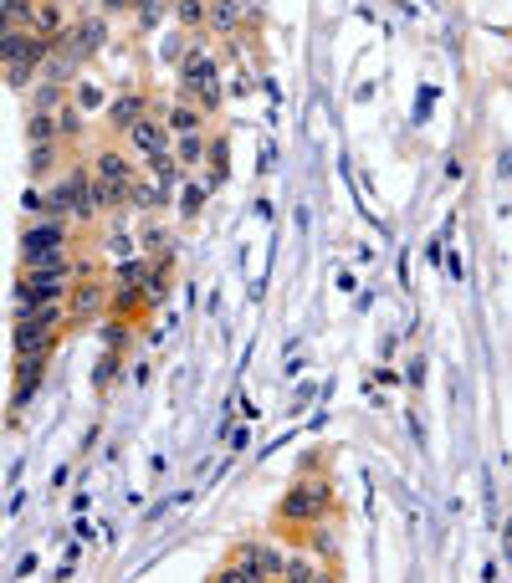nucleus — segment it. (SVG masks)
Segmentation results:
<instances>
[{
  "mask_svg": "<svg viewBox=\"0 0 512 583\" xmlns=\"http://www.w3.org/2000/svg\"><path fill=\"white\" fill-rule=\"evenodd\" d=\"M72 21H67V6L62 0H36V21H31V31L36 36H57V31H67Z\"/></svg>",
  "mask_w": 512,
  "mask_h": 583,
  "instance_id": "nucleus-21",
  "label": "nucleus"
},
{
  "mask_svg": "<svg viewBox=\"0 0 512 583\" xmlns=\"http://www.w3.org/2000/svg\"><path fill=\"white\" fill-rule=\"evenodd\" d=\"M67 103H72V82H47V77L36 82V93H31V113H62Z\"/></svg>",
  "mask_w": 512,
  "mask_h": 583,
  "instance_id": "nucleus-18",
  "label": "nucleus"
},
{
  "mask_svg": "<svg viewBox=\"0 0 512 583\" xmlns=\"http://www.w3.org/2000/svg\"><path fill=\"white\" fill-rule=\"evenodd\" d=\"M328 517H338V491H333V481L328 476H292V486L282 491V502H277V527L282 532H308V527H318V522H328Z\"/></svg>",
  "mask_w": 512,
  "mask_h": 583,
  "instance_id": "nucleus-1",
  "label": "nucleus"
},
{
  "mask_svg": "<svg viewBox=\"0 0 512 583\" xmlns=\"http://www.w3.org/2000/svg\"><path fill=\"white\" fill-rule=\"evenodd\" d=\"M164 200H169V190H159V179H154V174H139L134 185H128V195H123L128 210H159Z\"/></svg>",
  "mask_w": 512,
  "mask_h": 583,
  "instance_id": "nucleus-17",
  "label": "nucleus"
},
{
  "mask_svg": "<svg viewBox=\"0 0 512 583\" xmlns=\"http://www.w3.org/2000/svg\"><path fill=\"white\" fill-rule=\"evenodd\" d=\"M128 343H134V318H103V348L123 353Z\"/></svg>",
  "mask_w": 512,
  "mask_h": 583,
  "instance_id": "nucleus-26",
  "label": "nucleus"
},
{
  "mask_svg": "<svg viewBox=\"0 0 512 583\" xmlns=\"http://www.w3.org/2000/svg\"><path fill=\"white\" fill-rule=\"evenodd\" d=\"M82 108H108L103 93H98V87H88V82H82Z\"/></svg>",
  "mask_w": 512,
  "mask_h": 583,
  "instance_id": "nucleus-37",
  "label": "nucleus"
},
{
  "mask_svg": "<svg viewBox=\"0 0 512 583\" xmlns=\"http://www.w3.org/2000/svg\"><path fill=\"white\" fill-rule=\"evenodd\" d=\"M98 266L93 261H62V266H47V272H16V287H11V302H16V312H31V307H41V302H57V297H67L72 287H77V277H93Z\"/></svg>",
  "mask_w": 512,
  "mask_h": 583,
  "instance_id": "nucleus-2",
  "label": "nucleus"
},
{
  "mask_svg": "<svg viewBox=\"0 0 512 583\" xmlns=\"http://www.w3.org/2000/svg\"><path fill=\"white\" fill-rule=\"evenodd\" d=\"M11 348L16 353H57L62 348V333H47V328H36V323H26V318H16V328H11Z\"/></svg>",
  "mask_w": 512,
  "mask_h": 583,
  "instance_id": "nucleus-12",
  "label": "nucleus"
},
{
  "mask_svg": "<svg viewBox=\"0 0 512 583\" xmlns=\"http://www.w3.org/2000/svg\"><path fill=\"white\" fill-rule=\"evenodd\" d=\"M210 169H205V185L210 190H221L226 185V164H231V139L226 133H216V139H210V159H205Z\"/></svg>",
  "mask_w": 512,
  "mask_h": 583,
  "instance_id": "nucleus-23",
  "label": "nucleus"
},
{
  "mask_svg": "<svg viewBox=\"0 0 512 583\" xmlns=\"http://www.w3.org/2000/svg\"><path fill=\"white\" fill-rule=\"evenodd\" d=\"M57 128H62V139H67V144H72V139H77V133H82V113H77V108H72V103H67V108H62V113H57Z\"/></svg>",
  "mask_w": 512,
  "mask_h": 583,
  "instance_id": "nucleus-33",
  "label": "nucleus"
},
{
  "mask_svg": "<svg viewBox=\"0 0 512 583\" xmlns=\"http://www.w3.org/2000/svg\"><path fill=\"white\" fill-rule=\"evenodd\" d=\"M52 139H62L57 113H26V144H52Z\"/></svg>",
  "mask_w": 512,
  "mask_h": 583,
  "instance_id": "nucleus-24",
  "label": "nucleus"
},
{
  "mask_svg": "<svg viewBox=\"0 0 512 583\" xmlns=\"http://www.w3.org/2000/svg\"><path fill=\"white\" fill-rule=\"evenodd\" d=\"M323 578H338L323 558H287V568H282V583H323Z\"/></svg>",
  "mask_w": 512,
  "mask_h": 583,
  "instance_id": "nucleus-20",
  "label": "nucleus"
},
{
  "mask_svg": "<svg viewBox=\"0 0 512 583\" xmlns=\"http://www.w3.org/2000/svg\"><path fill=\"white\" fill-rule=\"evenodd\" d=\"M118 369H123V358L108 348V353H103V364H98V374H93V389L103 394V389H108V379H118Z\"/></svg>",
  "mask_w": 512,
  "mask_h": 583,
  "instance_id": "nucleus-32",
  "label": "nucleus"
},
{
  "mask_svg": "<svg viewBox=\"0 0 512 583\" xmlns=\"http://www.w3.org/2000/svg\"><path fill=\"white\" fill-rule=\"evenodd\" d=\"M88 164H93V174H103V179H108V185H113L118 195H128V185H134V179H139V164L128 159L118 144H103V149H98Z\"/></svg>",
  "mask_w": 512,
  "mask_h": 583,
  "instance_id": "nucleus-9",
  "label": "nucleus"
},
{
  "mask_svg": "<svg viewBox=\"0 0 512 583\" xmlns=\"http://www.w3.org/2000/svg\"><path fill=\"white\" fill-rule=\"evenodd\" d=\"M405 379H410V384H415V389H420V384H425V364H420V358H415V364H410V374H405Z\"/></svg>",
  "mask_w": 512,
  "mask_h": 583,
  "instance_id": "nucleus-38",
  "label": "nucleus"
},
{
  "mask_svg": "<svg viewBox=\"0 0 512 583\" xmlns=\"http://www.w3.org/2000/svg\"><path fill=\"white\" fill-rule=\"evenodd\" d=\"M77 220H36V226L21 231V272H47V266L72 261L67 241H72Z\"/></svg>",
  "mask_w": 512,
  "mask_h": 583,
  "instance_id": "nucleus-3",
  "label": "nucleus"
},
{
  "mask_svg": "<svg viewBox=\"0 0 512 583\" xmlns=\"http://www.w3.org/2000/svg\"><path fill=\"white\" fill-rule=\"evenodd\" d=\"M210 583H267L262 578V563H256V543H241L231 548V558L210 573Z\"/></svg>",
  "mask_w": 512,
  "mask_h": 583,
  "instance_id": "nucleus-10",
  "label": "nucleus"
},
{
  "mask_svg": "<svg viewBox=\"0 0 512 583\" xmlns=\"http://www.w3.org/2000/svg\"><path fill=\"white\" fill-rule=\"evenodd\" d=\"M175 159L195 174V169H205V159H210V139H205V128L200 133H175Z\"/></svg>",
  "mask_w": 512,
  "mask_h": 583,
  "instance_id": "nucleus-19",
  "label": "nucleus"
},
{
  "mask_svg": "<svg viewBox=\"0 0 512 583\" xmlns=\"http://www.w3.org/2000/svg\"><path fill=\"white\" fill-rule=\"evenodd\" d=\"M36 0H6V31H31Z\"/></svg>",
  "mask_w": 512,
  "mask_h": 583,
  "instance_id": "nucleus-30",
  "label": "nucleus"
},
{
  "mask_svg": "<svg viewBox=\"0 0 512 583\" xmlns=\"http://www.w3.org/2000/svg\"><path fill=\"white\" fill-rule=\"evenodd\" d=\"M134 6H139V0H98L103 16H134Z\"/></svg>",
  "mask_w": 512,
  "mask_h": 583,
  "instance_id": "nucleus-35",
  "label": "nucleus"
},
{
  "mask_svg": "<svg viewBox=\"0 0 512 583\" xmlns=\"http://www.w3.org/2000/svg\"><path fill=\"white\" fill-rule=\"evenodd\" d=\"M303 537H308V548H313V553H318V558H323V563H328L333 573H338V568H344V548H338V532H333V517H328V522H318V527H308Z\"/></svg>",
  "mask_w": 512,
  "mask_h": 583,
  "instance_id": "nucleus-14",
  "label": "nucleus"
},
{
  "mask_svg": "<svg viewBox=\"0 0 512 583\" xmlns=\"http://www.w3.org/2000/svg\"><path fill=\"white\" fill-rule=\"evenodd\" d=\"M180 82H221V62L205 52V41L185 47V57H180Z\"/></svg>",
  "mask_w": 512,
  "mask_h": 583,
  "instance_id": "nucleus-13",
  "label": "nucleus"
},
{
  "mask_svg": "<svg viewBox=\"0 0 512 583\" xmlns=\"http://www.w3.org/2000/svg\"><path fill=\"white\" fill-rule=\"evenodd\" d=\"M31 36H36V31H6V36H0V62H16V57L31 47Z\"/></svg>",
  "mask_w": 512,
  "mask_h": 583,
  "instance_id": "nucleus-31",
  "label": "nucleus"
},
{
  "mask_svg": "<svg viewBox=\"0 0 512 583\" xmlns=\"http://www.w3.org/2000/svg\"><path fill=\"white\" fill-rule=\"evenodd\" d=\"M149 297H144V282H113V307H108V318H149Z\"/></svg>",
  "mask_w": 512,
  "mask_h": 583,
  "instance_id": "nucleus-11",
  "label": "nucleus"
},
{
  "mask_svg": "<svg viewBox=\"0 0 512 583\" xmlns=\"http://www.w3.org/2000/svg\"><path fill=\"white\" fill-rule=\"evenodd\" d=\"M175 21L185 31H205L210 26V0H175Z\"/></svg>",
  "mask_w": 512,
  "mask_h": 583,
  "instance_id": "nucleus-25",
  "label": "nucleus"
},
{
  "mask_svg": "<svg viewBox=\"0 0 512 583\" xmlns=\"http://www.w3.org/2000/svg\"><path fill=\"white\" fill-rule=\"evenodd\" d=\"M47 353H16V369H11V430L21 425V410L36 399L41 379H47Z\"/></svg>",
  "mask_w": 512,
  "mask_h": 583,
  "instance_id": "nucleus-5",
  "label": "nucleus"
},
{
  "mask_svg": "<svg viewBox=\"0 0 512 583\" xmlns=\"http://www.w3.org/2000/svg\"><path fill=\"white\" fill-rule=\"evenodd\" d=\"M256 563H262V578H267V583H277L282 568H287V553H282L277 543H256Z\"/></svg>",
  "mask_w": 512,
  "mask_h": 583,
  "instance_id": "nucleus-28",
  "label": "nucleus"
},
{
  "mask_svg": "<svg viewBox=\"0 0 512 583\" xmlns=\"http://www.w3.org/2000/svg\"><path fill=\"white\" fill-rule=\"evenodd\" d=\"M128 149H134L139 159H154V154L175 149V128L164 123V103H154V113L144 123H134V133H128Z\"/></svg>",
  "mask_w": 512,
  "mask_h": 583,
  "instance_id": "nucleus-7",
  "label": "nucleus"
},
{
  "mask_svg": "<svg viewBox=\"0 0 512 583\" xmlns=\"http://www.w3.org/2000/svg\"><path fill=\"white\" fill-rule=\"evenodd\" d=\"M103 251H108V256H128V251H134V241H128L123 231H108V236H103Z\"/></svg>",
  "mask_w": 512,
  "mask_h": 583,
  "instance_id": "nucleus-34",
  "label": "nucleus"
},
{
  "mask_svg": "<svg viewBox=\"0 0 512 583\" xmlns=\"http://www.w3.org/2000/svg\"><path fill=\"white\" fill-rule=\"evenodd\" d=\"M149 113H154V98L144 93V87H123V93L108 98V108H103V128H108V133H123V139H128V133H134V123H144Z\"/></svg>",
  "mask_w": 512,
  "mask_h": 583,
  "instance_id": "nucleus-6",
  "label": "nucleus"
},
{
  "mask_svg": "<svg viewBox=\"0 0 512 583\" xmlns=\"http://www.w3.org/2000/svg\"><path fill=\"white\" fill-rule=\"evenodd\" d=\"M67 307H72V328H77V323H98V318H108V307H113V282H108L103 272L77 277V287L67 292Z\"/></svg>",
  "mask_w": 512,
  "mask_h": 583,
  "instance_id": "nucleus-4",
  "label": "nucleus"
},
{
  "mask_svg": "<svg viewBox=\"0 0 512 583\" xmlns=\"http://www.w3.org/2000/svg\"><path fill=\"white\" fill-rule=\"evenodd\" d=\"M139 246H144V256H175V236H169L164 226H144Z\"/></svg>",
  "mask_w": 512,
  "mask_h": 583,
  "instance_id": "nucleus-27",
  "label": "nucleus"
},
{
  "mask_svg": "<svg viewBox=\"0 0 512 583\" xmlns=\"http://www.w3.org/2000/svg\"><path fill=\"white\" fill-rule=\"evenodd\" d=\"M144 169L159 179V190H169V195H175V190L185 185V179H190V169L175 159V149H169V154H154V159H144Z\"/></svg>",
  "mask_w": 512,
  "mask_h": 583,
  "instance_id": "nucleus-16",
  "label": "nucleus"
},
{
  "mask_svg": "<svg viewBox=\"0 0 512 583\" xmlns=\"http://www.w3.org/2000/svg\"><path fill=\"white\" fill-rule=\"evenodd\" d=\"M62 149H67V139H52V144H26V174H31V179H47V174H57Z\"/></svg>",
  "mask_w": 512,
  "mask_h": 583,
  "instance_id": "nucleus-15",
  "label": "nucleus"
},
{
  "mask_svg": "<svg viewBox=\"0 0 512 583\" xmlns=\"http://www.w3.org/2000/svg\"><path fill=\"white\" fill-rule=\"evenodd\" d=\"M308 471H323V451H308L303 461H297V476H308Z\"/></svg>",
  "mask_w": 512,
  "mask_h": 583,
  "instance_id": "nucleus-36",
  "label": "nucleus"
},
{
  "mask_svg": "<svg viewBox=\"0 0 512 583\" xmlns=\"http://www.w3.org/2000/svg\"><path fill=\"white\" fill-rule=\"evenodd\" d=\"M164 123L175 128V133H200V128H205V113H200L195 103L175 98V103H164Z\"/></svg>",
  "mask_w": 512,
  "mask_h": 583,
  "instance_id": "nucleus-22",
  "label": "nucleus"
},
{
  "mask_svg": "<svg viewBox=\"0 0 512 583\" xmlns=\"http://www.w3.org/2000/svg\"><path fill=\"white\" fill-rule=\"evenodd\" d=\"M262 26V11L251 0H210V31L216 36H241Z\"/></svg>",
  "mask_w": 512,
  "mask_h": 583,
  "instance_id": "nucleus-8",
  "label": "nucleus"
},
{
  "mask_svg": "<svg viewBox=\"0 0 512 583\" xmlns=\"http://www.w3.org/2000/svg\"><path fill=\"white\" fill-rule=\"evenodd\" d=\"M205 200H210V185H195V179H185V185H180V215L185 220H195L205 210Z\"/></svg>",
  "mask_w": 512,
  "mask_h": 583,
  "instance_id": "nucleus-29",
  "label": "nucleus"
}]
</instances>
